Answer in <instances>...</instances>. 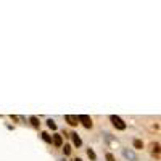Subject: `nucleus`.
Listing matches in <instances>:
<instances>
[{
  "label": "nucleus",
  "mask_w": 161,
  "mask_h": 161,
  "mask_svg": "<svg viewBox=\"0 0 161 161\" xmlns=\"http://www.w3.org/2000/svg\"><path fill=\"white\" fill-rule=\"evenodd\" d=\"M74 161H82V160H80V158H76V160H74Z\"/></svg>",
  "instance_id": "obj_15"
},
{
  "label": "nucleus",
  "mask_w": 161,
  "mask_h": 161,
  "mask_svg": "<svg viewBox=\"0 0 161 161\" xmlns=\"http://www.w3.org/2000/svg\"><path fill=\"white\" fill-rule=\"evenodd\" d=\"M29 121H31V124L35 127V129H39V127H40V121H39L37 116H31V118H29Z\"/></svg>",
  "instance_id": "obj_7"
},
{
  "label": "nucleus",
  "mask_w": 161,
  "mask_h": 161,
  "mask_svg": "<svg viewBox=\"0 0 161 161\" xmlns=\"http://www.w3.org/2000/svg\"><path fill=\"white\" fill-rule=\"evenodd\" d=\"M150 147H151V155H153L155 158H161V145L160 144H155V142H153Z\"/></svg>",
  "instance_id": "obj_4"
},
{
  "label": "nucleus",
  "mask_w": 161,
  "mask_h": 161,
  "mask_svg": "<svg viewBox=\"0 0 161 161\" xmlns=\"http://www.w3.org/2000/svg\"><path fill=\"white\" fill-rule=\"evenodd\" d=\"M47 126H49V129L56 130V123L53 121V119H49V121H47Z\"/></svg>",
  "instance_id": "obj_10"
},
{
  "label": "nucleus",
  "mask_w": 161,
  "mask_h": 161,
  "mask_svg": "<svg viewBox=\"0 0 161 161\" xmlns=\"http://www.w3.org/2000/svg\"><path fill=\"white\" fill-rule=\"evenodd\" d=\"M71 139H73V144L76 145V147H80V145H82V140H80L79 135H77V132H73V134H71Z\"/></svg>",
  "instance_id": "obj_6"
},
{
  "label": "nucleus",
  "mask_w": 161,
  "mask_h": 161,
  "mask_svg": "<svg viewBox=\"0 0 161 161\" xmlns=\"http://www.w3.org/2000/svg\"><path fill=\"white\" fill-rule=\"evenodd\" d=\"M87 156L90 158L92 161H95V160H97V155H95V151L92 150V148H87Z\"/></svg>",
  "instance_id": "obj_9"
},
{
  "label": "nucleus",
  "mask_w": 161,
  "mask_h": 161,
  "mask_svg": "<svg viewBox=\"0 0 161 161\" xmlns=\"http://www.w3.org/2000/svg\"><path fill=\"white\" fill-rule=\"evenodd\" d=\"M40 135H42V139L45 140L47 144H52V135H50L49 132H42V134H40Z\"/></svg>",
  "instance_id": "obj_8"
},
{
  "label": "nucleus",
  "mask_w": 161,
  "mask_h": 161,
  "mask_svg": "<svg viewBox=\"0 0 161 161\" xmlns=\"http://www.w3.org/2000/svg\"><path fill=\"white\" fill-rule=\"evenodd\" d=\"M65 121H66L69 126H77V124H79V119H77V116H74V115H66L65 116Z\"/></svg>",
  "instance_id": "obj_5"
},
{
  "label": "nucleus",
  "mask_w": 161,
  "mask_h": 161,
  "mask_svg": "<svg viewBox=\"0 0 161 161\" xmlns=\"http://www.w3.org/2000/svg\"><path fill=\"white\" fill-rule=\"evenodd\" d=\"M52 144L55 145V147H63V137H61V134H53Z\"/></svg>",
  "instance_id": "obj_3"
},
{
  "label": "nucleus",
  "mask_w": 161,
  "mask_h": 161,
  "mask_svg": "<svg viewBox=\"0 0 161 161\" xmlns=\"http://www.w3.org/2000/svg\"><path fill=\"white\" fill-rule=\"evenodd\" d=\"M134 147H135L137 150H140V148H144V144H142V140L135 139V140H134Z\"/></svg>",
  "instance_id": "obj_11"
},
{
  "label": "nucleus",
  "mask_w": 161,
  "mask_h": 161,
  "mask_svg": "<svg viewBox=\"0 0 161 161\" xmlns=\"http://www.w3.org/2000/svg\"><path fill=\"white\" fill-rule=\"evenodd\" d=\"M110 121H111L113 126H115L118 130H124V129H126V123H124V121H123L121 118H119V116L111 115V116H110Z\"/></svg>",
  "instance_id": "obj_1"
},
{
  "label": "nucleus",
  "mask_w": 161,
  "mask_h": 161,
  "mask_svg": "<svg viewBox=\"0 0 161 161\" xmlns=\"http://www.w3.org/2000/svg\"><path fill=\"white\" fill-rule=\"evenodd\" d=\"M124 156H127V158H132V160H135V155H134L132 151H129V150H124Z\"/></svg>",
  "instance_id": "obj_12"
},
{
  "label": "nucleus",
  "mask_w": 161,
  "mask_h": 161,
  "mask_svg": "<svg viewBox=\"0 0 161 161\" xmlns=\"http://www.w3.org/2000/svg\"><path fill=\"white\" fill-rule=\"evenodd\" d=\"M106 161H115V156L111 153H106Z\"/></svg>",
  "instance_id": "obj_14"
},
{
  "label": "nucleus",
  "mask_w": 161,
  "mask_h": 161,
  "mask_svg": "<svg viewBox=\"0 0 161 161\" xmlns=\"http://www.w3.org/2000/svg\"><path fill=\"white\" fill-rule=\"evenodd\" d=\"M77 119H79V123H82V126L85 127V129H92V126H94V123H92V118L87 115H79L77 116Z\"/></svg>",
  "instance_id": "obj_2"
},
{
  "label": "nucleus",
  "mask_w": 161,
  "mask_h": 161,
  "mask_svg": "<svg viewBox=\"0 0 161 161\" xmlns=\"http://www.w3.org/2000/svg\"><path fill=\"white\" fill-rule=\"evenodd\" d=\"M63 153H65V155H69V153H71V145H65Z\"/></svg>",
  "instance_id": "obj_13"
}]
</instances>
